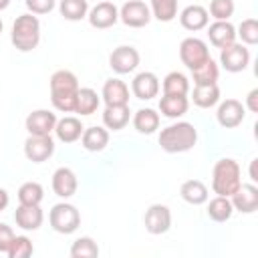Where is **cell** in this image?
<instances>
[{
  "mask_svg": "<svg viewBox=\"0 0 258 258\" xmlns=\"http://www.w3.org/2000/svg\"><path fill=\"white\" fill-rule=\"evenodd\" d=\"M50 103L60 113H75L77 93H79V79L73 71L60 69L50 75Z\"/></svg>",
  "mask_w": 258,
  "mask_h": 258,
  "instance_id": "6da1fadb",
  "label": "cell"
},
{
  "mask_svg": "<svg viewBox=\"0 0 258 258\" xmlns=\"http://www.w3.org/2000/svg\"><path fill=\"white\" fill-rule=\"evenodd\" d=\"M157 141L165 153H185L198 143V129L187 121H177L163 127Z\"/></svg>",
  "mask_w": 258,
  "mask_h": 258,
  "instance_id": "7a4b0ae2",
  "label": "cell"
},
{
  "mask_svg": "<svg viewBox=\"0 0 258 258\" xmlns=\"http://www.w3.org/2000/svg\"><path fill=\"white\" fill-rule=\"evenodd\" d=\"M242 171L236 159L232 157H222L214 163L212 169V189L216 196H226L230 198L242 183Z\"/></svg>",
  "mask_w": 258,
  "mask_h": 258,
  "instance_id": "3957f363",
  "label": "cell"
},
{
  "mask_svg": "<svg viewBox=\"0 0 258 258\" xmlns=\"http://www.w3.org/2000/svg\"><path fill=\"white\" fill-rule=\"evenodd\" d=\"M10 40L14 48L20 52L34 50L40 42V20L36 18V14H30V12L20 14L12 24Z\"/></svg>",
  "mask_w": 258,
  "mask_h": 258,
  "instance_id": "277c9868",
  "label": "cell"
},
{
  "mask_svg": "<svg viewBox=\"0 0 258 258\" xmlns=\"http://www.w3.org/2000/svg\"><path fill=\"white\" fill-rule=\"evenodd\" d=\"M48 222H50V228L58 234H73L77 232V228L81 226V214L79 210L73 206V204H67V202H60V204H54L48 212Z\"/></svg>",
  "mask_w": 258,
  "mask_h": 258,
  "instance_id": "5b68a950",
  "label": "cell"
},
{
  "mask_svg": "<svg viewBox=\"0 0 258 258\" xmlns=\"http://www.w3.org/2000/svg\"><path fill=\"white\" fill-rule=\"evenodd\" d=\"M210 58V48H208V44L202 40V38H198V36H187V38H183L181 40V44H179V60L189 69V71H194V69H198L202 62H206Z\"/></svg>",
  "mask_w": 258,
  "mask_h": 258,
  "instance_id": "8992f818",
  "label": "cell"
},
{
  "mask_svg": "<svg viewBox=\"0 0 258 258\" xmlns=\"http://www.w3.org/2000/svg\"><path fill=\"white\" fill-rule=\"evenodd\" d=\"M220 64L228 73H242L250 64V50L242 42H232L230 46L220 48Z\"/></svg>",
  "mask_w": 258,
  "mask_h": 258,
  "instance_id": "52a82bcc",
  "label": "cell"
},
{
  "mask_svg": "<svg viewBox=\"0 0 258 258\" xmlns=\"http://www.w3.org/2000/svg\"><path fill=\"white\" fill-rule=\"evenodd\" d=\"M119 20L129 28H143L151 20V10L141 0H127L119 8Z\"/></svg>",
  "mask_w": 258,
  "mask_h": 258,
  "instance_id": "ba28073f",
  "label": "cell"
},
{
  "mask_svg": "<svg viewBox=\"0 0 258 258\" xmlns=\"http://www.w3.org/2000/svg\"><path fill=\"white\" fill-rule=\"evenodd\" d=\"M139 50L135 46L129 44H121L117 48H113V52L109 54V67L117 73V75H127L133 73L139 67Z\"/></svg>",
  "mask_w": 258,
  "mask_h": 258,
  "instance_id": "9c48e42d",
  "label": "cell"
},
{
  "mask_svg": "<svg viewBox=\"0 0 258 258\" xmlns=\"http://www.w3.org/2000/svg\"><path fill=\"white\" fill-rule=\"evenodd\" d=\"M145 230L153 236L165 234L171 228V210L165 204H151L143 216Z\"/></svg>",
  "mask_w": 258,
  "mask_h": 258,
  "instance_id": "30bf717a",
  "label": "cell"
},
{
  "mask_svg": "<svg viewBox=\"0 0 258 258\" xmlns=\"http://www.w3.org/2000/svg\"><path fill=\"white\" fill-rule=\"evenodd\" d=\"M54 153V141L50 135H28L24 141V155L32 163H42Z\"/></svg>",
  "mask_w": 258,
  "mask_h": 258,
  "instance_id": "8fae6325",
  "label": "cell"
},
{
  "mask_svg": "<svg viewBox=\"0 0 258 258\" xmlns=\"http://www.w3.org/2000/svg\"><path fill=\"white\" fill-rule=\"evenodd\" d=\"M87 20L93 28L97 30H105L111 28L113 24H117L119 20V8L113 2H99L95 4L89 12H87Z\"/></svg>",
  "mask_w": 258,
  "mask_h": 258,
  "instance_id": "7c38bea8",
  "label": "cell"
},
{
  "mask_svg": "<svg viewBox=\"0 0 258 258\" xmlns=\"http://www.w3.org/2000/svg\"><path fill=\"white\" fill-rule=\"evenodd\" d=\"M246 117V107L238 99H226L218 105L216 119L224 129H234L238 127Z\"/></svg>",
  "mask_w": 258,
  "mask_h": 258,
  "instance_id": "4fadbf2b",
  "label": "cell"
},
{
  "mask_svg": "<svg viewBox=\"0 0 258 258\" xmlns=\"http://www.w3.org/2000/svg\"><path fill=\"white\" fill-rule=\"evenodd\" d=\"M159 79L155 73L151 71H143V73H137L131 81V93L141 99V101H149L153 97L159 95Z\"/></svg>",
  "mask_w": 258,
  "mask_h": 258,
  "instance_id": "5bb4252c",
  "label": "cell"
},
{
  "mask_svg": "<svg viewBox=\"0 0 258 258\" xmlns=\"http://www.w3.org/2000/svg\"><path fill=\"white\" fill-rule=\"evenodd\" d=\"M24 125H26L28 135H50L56 125V115L48 109H36L28 113Z\"/></svg>",
  "mask_w": 258,
  "mask_h": 258,
  "instance_id": "9a60e30c",
  "label": "cell"
},
{
  "mask_svg": "<svg viewBox=\"0 0 258 258\" xmlns=\"http://www.w3.org/2000/svg\"><path fill=\"white\" fill-rule=\"evenodd\" d=\"M234 212L254 214L258 210V187L254 183H240V187L230 196Z\"/></svg>",
  "mask_w": 258,
  "mask_h": 258,
  "instance_id": "2e32d148",
  "label": "cell"
},
{
  "mask_svg": "<svg viewBox=\"0 0 258 258\" xmlns=\"http://www.w3.org/2000/svg\"><path fill=\"white\" fill-rule=\"evenodd\" d=\"M77 187H79V179H77V173L71 167L54 169V173H52V191L58 198H62V200L73 198L77 194Z\"/></svg>",
  "mask_w": 258,
  "mask_h": 258,
  "instance_id": "e0dca14e",
  "label": "cell"
},
{
  "mask_svg": "<svg viewBox=\"0 0 258 258\" xmlns=\"http://www.w3.org/2000/svg\"><path fill=\"white\" fill-rule=\"evenodd\" d=\"M14 222L24 232H34V230H38L42 226L44 212H42L40 206H24V204H18V208L14 212Z\"/></svg>",
  "mask_w": 258,
  "mask_h": 258,
  "instance_id": "ac0fdd59",
  "label": "cell"
},
{
  "mask_svg": "<svg viewBox=\"0 0 258 258\" xmlns=\"http://www.w3.org/2000/svg\"><path fill=\"white\" fill-rule=\"evenodd\" d=\"M206 28H208V38L216 48H224L236 42V26L230 20H214Z\"/></svg>",
  "mask_w": 258,
  "mask_h": 258,
  "instance_id": "d6986e66",
  "label": "cell"
},
{
  "mask_svg": "<svg viewBox=\"0 0 258 258\" xmlns=\"http://www.w3.org/2000/svg\"><path fill=\"white\" fill-rule=\"evenodd\" d=\"M208 22H210V14L200 4H189L179 12V24L189 32H198V30L206 28Z\"/></svg>",
  "mask_w": 258,
  "mask_h": 258,
  "instance_id": "ffe728a7",
  "label": "cell"
},
{
  "mask_svg": "<svg viewBox=\"0 0 258 258\" xmlns=\"http://www.w3.org/2000/svg\"><path fill=\"white\" fill-rule=\"evenodd\" d=\"M105 107L109 105H129V87L121 79H107L101 91Z\"/></svg>",
  "mask_w": 258,
  "mask_h": 258,
  "instance_id": "44dd1931",
  "label": "cell"
},
{
  "mask_svg": "<svg viewBox=\"0 0 258 258\" xmlns=\"http://www.w3.org/2000/svg\"><path fill=\"white\" fill-rule=\"evenodd\" d=\"M83 131H85V127H83V123H81L79 117L67 115V117H62V119H56L54 135H56V139L62 141V143H75V141H79L81 135H83Z\"/></svg>",
  "mask_w": 258,
  "mask_h": 258,
  "instance_id": "7402d4cb",
  "label": "cell"
},
{
  "mask_svg": "<svg viewBox=\"0 0 258 258\" xmlns=\"http://www.w3.org/2000/svg\"><path fill=\"white\" fill-rule=\"evenodd\" d=\"M189 99L187 95H163L159 99V111L167 119H179L187 113Z\"/></svg>",
  "mask_w": 258,
  "mask_h": 258,
  "instance_id": "603a6c76",
  "label": "cell"
},
{
  "mask_svg": "<svg viewBox=\"0 0 258 258\" xmlns=\"http://www.w3.org/2000/svg\"><path fill=\"white\" fill-rule=\"evenodd\" d=\"M129 119H131L129 105H109L103 111V125H105V129H111V131L125 129Z\"/></svg>",
  "mask_w": 258,
  "mask_h": 258,
  "instance_id": "cb8c5ba5",
  "label": "cell"
},
{
  "mask_svg": "<svg viewBox=\"0 0 258 258\" xmlns=\"http://www.w3.org/2000/svg\"><path fill=\"white\" fill-rule=\"evenodd\" d=\"M81 145L87 149V151H103L107 145H109V131L105 127H85L83 135H81Z\"/></svg>",
  "mask_w": 258,
  "mask_h": 258,
  "instance_id": "d4e9b609",
  "label": "cell"
},
{
  "mask_svg": "<svg viewBox=\"0 0 258 258\" xmlns=\"http://www.w3.org/2000/svg\"><path fill=\"white\" fill-rule=\"evenodd\" d=\"M191 101H194V105L200 107V109H210V107L218 105V103H220V87H218V83L194 85Z\"/></svg>",
  "mask_w": 258,
  "mask_h": 258,
  "instance_id": "484cf974",
  "label": "cell"
},
{
  "mask_svg": "<svg viewBox=\"0 0 258 258\" xmlns=\"http://www.w3.org/2000/svg\"><path fill=\"white\" fill-rule=\"evenodd\" d=\"M179 196H181L183 202H187L191 206H202L210 198L206 183L200 181V179H187V181H183L181 187H179Z\"/></svg>",
  "mask_w": 258,
  "mask_h": 258,
  "instance_id": "4316f807",
  "label": "cell"
},
{
  "mask_svg": "<svg viewBox=\"0 0 258 258\" xmlns=\"http://www.w3.org/2000/svg\"><path fill=\"white\" fill-rule=\"evenodd\" d=\"M133 127L141 135L155 133L159 129V113L155 109H149V107L135 111V115H133Z\"/></svg>",
  "mask_w": 258,
  "mask_h": 258,
  "instance_id": "83f0119b",
  "label": "cell"
},
{
  "mask_svg": "<svg viewBox=\"0 0 258 258\" xmlns=\"http://www.w3.org/2000/svg\"><path fill=\"white\" fill-rule=\"evenodd\" d=\"M101 105V99L97 95L95 89L91 87H79V93H77V103H75V113H79L81 117H87V115H93Z\"/></svg>",
  "mask_w": 258,
  "mask_h": 258,
  "instance_id": "f1b7e54d",
  "label": "cell"
},
{
  "mask_svg": "<svg viewBox=\"0 0 258 258\" xmlns=\"http://www.w3.org/2000/svg\"><path fill=\"white\" fill-rule=\"evenodd\" d=\"M234 214V206L230 202V198L226 196H216L214 200H210L208 204V218L222 224V222H228Z\"/></svg>",
  "mask_w": 258,
  "mask_h": 258,
  "instance_id": "f546056e",
  "label": "cell"
},
{
  "mask_svg": "<svg viewBox=\"0 0 258 258\" xmlns=\"http://www.w3.org/2000/svg\"><path fill=\"white\" fill-rule=\"evenodd\" d=\"M161 87H163V95H187L189 93V79L179 71H171L165 75Z\"/></svg>",
  "mask_w": 258,
  "mask_h": 258,
  "instance_id": "4dcf8cb0",
  "label": "cell"
},
{
  "mask_svg": "<svg viewBox=\"0 0 258 258\" xmlns=\"http://www.w3.org/2000/svg\"><path fill=\"white\" fill-rule=\"evenodd\" d=\"M58 12H60V16L64 20L77 22V20L87 18L89 2L87 0H60L58 2Z\"/></svg>",
  "mask_w": 258,
  "mask_h": 258,
  "instance_id": "1f68e13d",
  "label": "cell"
},
{
  "mask_svg": "<svg viewBox=\"0 0 258 258\" xmlns=\"http://www.w3.org/2000/svg\"><path fill=\"white\" fill-rule=\"evenodd\" d=\"M44 198V187L38 181H24L18 187V204L24 206H40Z\"/></svg>",
  "mask_w": 258,
  "mask_h": 258,
  "instance_id": "d6a6232c",
  "label": "cell"
},
{
  "mask_svg": "<svg viewBox=\"0 0 258 258\" xmlns=\"http://www.w3.org/2000/svg\"><path fill=\"white\" fill-rule=\"evenodd\" d=\"M149 10L159 22H171L177 16V0H149Z\"/></svg>",
  "mask_w": 258,
  "mask_h": 258,
  "instance_id": "836d02e7",
  "label": "cell"
},
{
  "mask_svg": "<svg viewBox=\"0 0 258 258\" xmlns=\"http://www.w3.org/2000/svg\"><path fill=\"white\" fill-rule=\"evenodd\" d=\"M218 75H220V69L216 64V60L210 56L206 62H202L198 69L191 71V77H194V85H210V83H218Z\"/></svg>",
  "mask_w": 258,
  "mask_h": 258,
  "instance_id": "e575fe53",
  "label": "cell"
},
{
  "mask_svg": "<svg viewBox=\"0 0 258 258\" xmlns=\"http://www.w3.org/2000/svg\"><path fill=\"white\" fill-rule=\"evenodd\" d=\"M71 256L73 258H95V256H99V246L91 236H81L73 242Z\"/></svg>",
  "mask_w": 258,
  "mask_h": 258,
  "instance_id": "d590c367",
  "label": "cell"
},
{
  "mask_svg": "<svg viewBox=\"0 0 258 258\" xmlns=\"http://www.w3.org/2000/svg\"><path fill=\"white\" fill-rule=\"evenodd\" d=\"M236 38H240L242 44H246V46L258 44V20L256 18H244L240 22V26L236 28Z\"/></svg>",
  "mask_w": 258,
  "mask_h": 258,
  "instance_id": "8d00e7d4",
  "label": "cell"
},
{
  "mask_svg": "<svg viewBox=\"0 0 258 258\" xmlns=\"http://www.w3.org/2000/svg\"><path fill=\"white\" fill-rule=\"evenodd\" d=\"M32 252H34V246L28 236H14L6 256L8 258H28V256H32Z\"/></svg>",
  "mask_w": 258,
  "mask_h": 258,
  "instance_id": "74e56055",
  "label": "cell"
},
{
  "mask_svg": "<svg viewBox=\"0 0 258 258\" xmlns=\"http://www.w3.org/2000/svg\"><path fill=\"white\" fill-rule=\"evenodd\" d=\"M234 8H236L234 0H212L208 14L214 20H230V16L234 14Z\"/></svg>",
  "mask_w": 258,
  "mask_h": 258,
  "instance_id": "f35d334b",
  "label": "cell"
},
{
  "mask_svg": "<svg viewBox=\"0 0 258 258\" xmlns=\"http://www.w3.org/2000/svg\"><path fill=\"white\" fill-rule=\"evenodd\" d=\"M30 14H48L54 10L56 0H24Z\"/></svg>",
  "mask_w": 258,
  "mask_h": 258,
  "instance_id": "ab89813d",
  "label": "cell"
},
{
  "mask_svg": "<svg viewBox=\"0 0 258 258\" xmlns=\"http://www.w3.org/2000/svg\"><path fill=\"white\" fill-rule=\"evenodd\" d=\"M14 230L8 226V224H4V222H0V254H6L8 252V248H10V244H12V240H14Z\"/></svg>",
  "mask_w": 258,
  "mask_h": 258,
  "instance_id": "60d3db41",
  "label": "cell"
},
{
  "mask_svg": "<svg viewBox=\"0 0 258 258\" xmlns=\"http://www.w3.org/2000/svg\"><path fill=\"white\" fill-rule=\"evenodd\" d=\"M244 107H246L248 111H252V113H258V89H252V91L248 93Z\"/></svg>",
  "mask_w": 258,
  "mask_h": 258,
  "instance_id": "b9f144b4",
  "label": "cell"
},
{
  "mask_svg": "<svg viewBox=\"0 0 258 258\" xmlns=\"http://www.w3.org/2000/svg\"><path fill=\"white\" fill-rule=\"evenodd\" d=\"M8 204H10V196L4 187H0V212H4L8 208Z\"/></svg>",
  "mask_w": 258,
  "mask_h": 258,
  "instance_id": "7bdbcfd3",
  "label": "cell"
},
{
  "mask_svg": "<svg viewBox=\"0 0 258 258\" xmlns=\"http://www.w3.org/2000/svg\"><path fill=\"white\" fill-rule=\"evenodd\" d=\"M256 161H258V159H252V163H250V179H252V181H258V175H256Z\"/></svg>",
  "mask_w": 258,
  "mask_h": 258,
  "instance_id": "ee69618b",
  "label": "cell"
},
{
  "mask_svg": "<svg viewBox=\"0 0 258 258\" xmlns=\"http://www.w3.org/2000/svg\"><path fill=\"white\" fill-rule=\"evenodd\" d=\"M10 6V0H0V10H6Z\"/></svg>",
  "mask_w": 258,
  "mask_h": 258,
  "instance_id": "f6af8a7d",
  "label": "cell"
},
{
  "mask_svg": "<svg viewBox=\"0 0 258 258\" xmlns=\"http://www.w3.org/2000/svg\"><path fill=\"white\" fill-rule=\"evenodd\" d=\"M2 28H4V24H2V20H0V32H2Z\"/></svg>",
  "mask_w": 258,
  "mask_h": 258,
  "instance_id": "bcb514c9",
  "label": "cell"
}]
</instances>
